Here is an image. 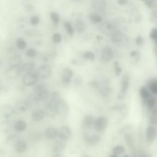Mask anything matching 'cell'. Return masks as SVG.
I'll return each mask as SVG.
<instances>
[{
  "instance_id": "obj_1",
  "label": "cell",
  "mask_w": 157,
  "mask_h": 157,
  "mask_svg": "<svg viewBox=\"0 0 157 157\" xmlns=\"http://www.w3.org/2000/svg\"><path fill=\"white\" fill-rule=\"evenodd\" d=\"M39 75L37 72H32L26 73L22 78L23 84L27 86L35 85L38 80Z\"/></svg>"
},
{
  "instance_id": "obj_2",
  "label": "cell",
  "mask_w": 157,
  "mask_h": 157,
  "mask_svg": "<svg viewBox=\"0 0 157 157\" xmlns=\"http://www.w3.org/2000/svg\"><path fill=\"white\" fill-rule=\"evenodd\" d=\"M15 112L14 108L10 105L4 104L0 106V118L1 119H9Z\"/></svg>"
},
{
  "instance_id": "obj_3",
  "label": "cell",
  "mask_w": 157,
  "mask_h": 157,
  "mask_svg": "<svg viewBox=\"0 0 157 157\" xmlns=\"http://www.w3.org/2000/svg\"><path fill=\"white\" fill-rule=\"evenodd\" d=\"M129 83H130V79H129V76L127 74L124 75L122 78L121 91L118 96L119 99H122L124 97L128 90Z\"/></svg>"
},
{
  "instance_id": "obj_4",
  "label": "cell",
  "mask_w": 157,
  "mask_h": 157,
  "mask_svg": "<svg viewBox=\"0 0 157 157\" xmlns=\"http://www.w3.org/2000/svg\"><path fill=\"white\" fill-rule=\"evenodd\" d=\"M31 106L28 100H18L15 105V111L18 113L25 112L30 108Z\"/></svg>"
},
{
  "instance_id": "obj_5",
  "label": "cell",
  "mask_w": 157,
  "mask_h": 157,
  "mask_svg": "<svg viewBox=\"0 0 157 157\" xmlns=\"http://www.w3.org/2000/svg\"><path fill=\"white\" fill-rule=\"evenodd\" d=\"M100 29L102 33L108 36H111L113 32L116 30L115 26L109 21H105L102 23L100 25Z\"/></svg>"
},
{
  "instance_id": "obj_6",
  "label": "cell",
  "mask_w": 157,
  "mask_h": 157,
  "mask_svg": "<svg viewBox=\"0 0 157 157\" xmlns=\"http://www.w3.org/2000/svg\"><path fill=\"white\" fill-rule=\"evenodd\" d=\"M108 125V119L107 117L101 116L95 120L94 126L97 131L101 132L107 128Z\"/></svg>"
},
{
  "instance_id": "obj_7",
  "label": "cell",
  "mask_w": 157,
  "mask_h": 157,
  "mask_svg": "<svg viewBox=\"0 0 157 157\" xmlns=\"http://www.w3.org/2000/svg\"><path fill=\"white\" fill-rule=\"evenodd\" d=\"M56 111L58 114L62 115H67L70 111L68 103L64 100L61 99L56 104Z\"/></svg>"
},
{
  "instance_id": "obj_8",
  "label": "cell",
  "mask_w": 157,
  "mask_h": 157,
  "mask_svg": "<svg viewBox=\"0 0 157 157\" xmlns=\"http://www.w3.org/2000/svg\"><path fill=\"white\" fill-rule=\"evenodd\" d=\"M14 129V122L11 120H4L0 122V132L8 134Z\"/></svg>"
},
{
  "instance_id": "obj_9",
  "label": "cell",
  "mask_w": 157,
  "mask_h": 157,
  "mask_svg": "<svg viewBox=\"0 0 157 157\" xmlns=\"http://www.w3.org/2000/svg\"><path fill=\"white\" fill-rule=\"evenodd\" d=\"M92 6L93 9L99 13L103 14L107 8L106 0H92Z\"/></svg>"
},
{
  "instance_id": "obj_10",
  "label": "cell",
  "mask_w": 157,
  "mask_h": 157,
  "mask_svg": "<svg viewBox=\"0 0 157 157\" xmlns=\"http://www.w3.org/2000/svg\"><path fill=\"white\" fill-rule=\"evenodd\" d=\"M113 57V50L109 47H106L102 50L101 60V62L106 64L109 62Z\"/></svg>"
},
{
  "instance_id": "obj_11",
  "label": "cell",
  "mask_w": 157,
  "mask_h": 157,
  "mask_svg": "<svg viewBox=\"0 0 157 157\" xmlns=\"http://www.w3.org/2000/svg\"><path fill=\"white\" fill-rule=\"evenodd\" d=\"M22 73L20 67H9L6 72L5 75L7 78L10 79H16Z\"/></svg>"
},
{
  "instance_id": "obj_12",
  "label": "cell",
  "mask_w": 157,
  "mask_h": 157,
  "mask_svg": "<svg viewBox=\"0 0 157 157\" xmlns=\"http://www.w3.org/2000/svg\"><path fill=\"white\" fill-rule=\"evenodd\" d=\"M37 73L38 74L39 77H40L41 78L48 79L51 76V68L48 65H42L39 68Z\"/></svg>"
},
{
  "instance_id": "obj_13",
  "label": "cell",
  "mask_w": 157,
  "mask_h": 157,
  "mask_svg": "<svg viewBox=\"0 0 157 157\" xmlns=\"http://www.w3.org/2000/svg\"><path fill=\"white\" fill-rule=\"evenodd\" d=\"M72 132L71 128L69 126H65L61 127L59 131V138L61 140L65 141L68 140L71 136Z\"/></svg>"
},
{
  "instance_id": "obj_14",
  "label": "cell",
  "mask_w": 157,
  "mask_h": 157,
  "mask_svg": "<svg viewBox=\"0 0 157 157\" xmlns=\"http://www.w3.org/2000/svg\"><path fill=\"white\" fill-rule=\"evenodd\" d=\"M83 138L87 144L90 146L95 145L100 141L101 138L98 135H94L90 136L87 134H84Z\"/></svg>"
},
{
  "instance_id": "obj_15",
  "label": "cell",
  "mask_w": 157,
  "mask_h": 157,
  "mask_svg": "<svg viewBox=\"0 0 157 157\" xmlns=\"http://www.w3.org/2000/svg\"><path fill=\"white\" fill-rule=\"evenodd\" d=\"M157 136V131L155 127L149 125L146 130V137L147 141L152 143L155 141Z\"/></svg>"
},
{
  "instance_id": "obj_16",
  "label": "cell",
  "mask_w": 157,
  "mask_h": 157,
  "mask_svg": "<svg viewBox=\"0 0 157 157\" xmlns=\"http://www.w3.org/2000/svg\"><path fill=\"white\" fill-rule=\"evenodd\" d=\"M20 140V137L15 134L10 135L7 136L6 143L7 145L11 147H15Z\"/></svg>"
},
{
  "instance_id": "obj_17",
  "label": "cell",
  "mask_w": 157,
  "mask_h": 157,
  "mask_svg": "<svg viewBox=\"0 0 157 157\" xmlns=\"http://www.w3.org/2000/svg\"><path fill=\"white\" fill-rule=\"evenodd\" d=\"M73 72L70 68H65L62 74V80L63 83L69 84L71 82L73 76Z\"/></svg>"
},
{
  "instance_id": "obj_18",
  "label": "cell",
  "mask_w": 157,
  "mask_h": 157,
  "mask_svg": "<svg viewBox=\"0 0 157 157\" xmlns=\"http://www.w3.org/2000/svg\"><path fill=\"white\" fill-rule=\"evenodd\" d=\"M45 135L50 140L56 139L59 135V131L55 128H48L45 131Z\"/></svg>"
},
{
  "instance_id": "obj_19",
  "label": "cell",
  "mask_w": 157,
  "mask_h": 157,
  "mask_svg": "<svg viewBox=\"0 0 157 157\" xmlns=\"http://www.w3.org/2000/svg\"><path fill=\"white\" fill-rule=\"evenodd\" d=\"M22 58L20 55H14L12 57L9 62V67H19L22 63Z\"/></svg>"
},
{
  "instance_id": "obj_20",
  "label": "cell",
  "mask_w": 157,
  "mask_h": 157,
  "mask_svg": "<svg viewBox=\"0 0 157 157\" xmlns=\"http://www.w3.org/2000/svg\"><path fill=\"white\" fill-rule=\"evenodd\" d=\"M16 151L18 153L25 152L27 148V144L24 140H19L18 143L15 146Z\"/></svg>"
},
{
  "instance_id": "obj_21",
  "label": "cell",
  "mask_w": 157,
  "mask_h": 157,
  "mask_svg": "<svg viewBox=\"0 0 157 157\" xmlns=\"http://www.w3.org/2000/svg\"><path fill=\"white\" fill-rule=\"evenodd\" d=\"M44 112L40 109H36L32 112V117L33 120L36 122H39L43 120L44 117Z\"/></svg>"
},
{
  "instance_id": "obj_22",
  "label": "cell",
  "mask_w": 157,
  "mask_h": 157,
  "mask_svg": "<svg viewBox=\"0 0 157 157\" xmlns=\"http://www.w3.org/2000/svg\"><path fill=\"white\" fill-rule=\"evenodd\" d=\"M49 96V91L45 89L39 93H37L36 97V100L37 101H44Z\"/></svg>"
},
{
  "instance_id": "obj_23",
  "label": "cell",
  "mask_w": 157,
  "mask_h": 157,
  "mask_svg": "<svg viewBox=\"0 0 157 157\" xmlns=\"http://www.w3.org/2000/svg\"><path fill=\"white\" fill-rule=\"evenodd\" d=\"M25 122L22 120H18L14 123V129L18 132H23L26 128Z\"/></svg>"
},
{
  "instance_id": "obj_24",
  "label": "cell",
  "mask_w": 157,
  "mask_h": 157,
  "mask_svg": "<svg viewBox=\"0 0 157 157\" xmlns=\"http://www.w3.org/2000/svg\"><path fill=\"white\" fill-rule=\"evenodd\" d=\"M123 38V35L122 33L117 30H115L111 35L112 41L113 42L116 44L120 43L122 41Z\"/></svg>"
},
{
  "instance_id": "obj_25",
  "label": "cell",
  "mask_w": 157,
  "mask_h": 157,
  "mask_svg": "<svg viewBox=\"0 0 157 157\" xmlns=\"http://www.w3.org/2000/svg\"><path fill=\"white\" fill-rule=\"evenodd\" d=\"M35 67V64L33 63H27L23 65L20 68L21 73H26L33 71Z\"/></svg>"
},
{
  "instance_id": "obj_26",
  "label": "cell",
  "mask_w": 157,
  "mask_h": 157,
  "mask_svg": "<svg viewBox=\"0 0 157 157\" xmlns=\"http://www.w3.org/2000/svg\"><path fill=\"white\" fill-rule=\"evenodd\" d=\"M95 120L93 116L90 115H88L85 117L83 121V124L86 127L91 128L94 126Z\"/></svg>"
},
{
  "instance_id": "obj_27",
  "label": "cell",
  "mask_w": 157,
  "mask_h": 157,
  "mask_svg": "<svg viewBox=\"0 0 157 157\" xmlns=\"http://www.w3.org/2000/svg\"><path fill=\"white\" fill-rule=\"evenodd\" d=\"M75 26L76 30L78 33H82L85 31L86 29V24L81 19H78L76 20Z\"/></svg>"
},
{
  "instance_id": "obj_28",
  "label": "cell",
  "mask_w": 157,
  "mask_h": 157,
  "mask_svg": "<svg viewBox=\"0 0 157 157\" xmlns=\"http://www.w3.org/2000/svg\"><path fill=\"white\" fill-rule=\"evenodd\" d=\"M110 88L108 86V84L104 82L102 84V86L100 87V94L103 97H107L110 94Z\"/></svg>"
},
{
  "instance_id": "obj_29",
  "label": "cell",
  "mask_w": 157,
  "mask_h": 157,
  "mask_svg": "<svg viewBox=\"0 0 157 157\" xmlns=\"http://www.w3.org/2000/svg\"><path fill=\"white\" fill-rule=\"evenodd\" d=\"M65 146V143L63 142V140H58L56 141L53 146V150L54 152L59 153L62 151Z\"/></svg>"
},
{
  "instance_id": "obj_30",
  "label": "cell",
  "mask_w": 157,
  "mask_h": 157,
  "mask_svg": "<svg viewBox=\"0 0 157 157\" xmlns=\"http://www.w3.org/2000/svg\"><path fill=\"white\" fill-rule=\"evenodd\" d=\"M89 18L90 21L93 24L100 23L102 21V17L98 13H92L89 15Z\"/></svg>"
},
{
  "instance_id": "obj_31",
  "label": "cell",
  "mask_w": 157,
  "mask_h": 157,
  "mask_svg": "<svg viewBox=\"0 0 157 157\" xmlns=\"http://www.w3.org/2000/svg\"><path fill=\"white\" fill-rule=\"evenodd\" d=\"M140 94L141 98L144 102L151 96L149 91L145 87H142L140 88Z\"/></svg>"
},
{
  "instance_id": "obj_32",
  "label": "cell",
  "mask_w": 157,
  "mask_h": 157,
  "mask_svg": "<svg viewBox=\"0 0 157 157\" xmlns=\"http://www.w3.org/2000/svg\"><path fill=\"white\" fill-rule=\"evenodd\" d=\"M16 46L19 49H25L27 47V42L24 39L18 38L16 40Z\"/></svg>"
},
{
  "instance_id": "obj_33",
  "label": "cell",
  "mask_w": 157,
  "mask_h": 157,
  "mask_svg": "<svg viewBox=\"0 0 157 157\" xmlns=\"http://www.w3.org/2000/svg\"><path fill=\"white\" fill-rule=\"evenodd\" d=\"M145 103L146 104L148 108H153L155 106L156 100L155 98L152 96H150L145 101Z\"/></svg>"
},
{
  "instance_id": "obj_34",
  "label": "cell",
  "mask_w": 157,
  "mask_h": 157,
  "mask_svg": "<svg viewBox=\"0 0 157 157\" xmlns=\"http://www.w3.org/2000/svg\"><path fill=\"white\" fill-rule=\"evenodd\" d=\"M61 99V98L59 93L57 91H55L52 93L51 97L50 100L49 101L54 103V104H56L58 103V101H59Z\"/></svg>"
},
{
  "instance_id": "obj_35",
  "label": "cell",
  "mask_w": 157,
  "mask_h": 157,
  "mask_svg": "<svg viewBox=\"0 0 157 157\" xmlns=\"http://www.w3.org/2000/svg\"><path fill=\"white\" fill-rule=\"evenodd\" d=\"M46 89V86L43 83H40L36 84L33 88V91L35 93H38Z\"/></svg>"
},
{
  "instance_id": "obj_36",
  "label": "cell",
  "mask_w": 157,
  "mask_h": 157,
  "mask_svg": "<svg viewBox=\"0 0 157 157\" xmlns=\"http://www.w3.org/2000/svg\"><path fill=\"white\" fill-rule=\"evenodd\" d=\"M150 121L153 124H157V107L154 108L152 111V116L150 118Z\"/></svg>"
},
{
  "instance_id": "obj_37",
  "label": "cell",
  "mask_w": 157,
  "mask_h": 157,
  "mask_svg": "<svg viewBox=\"0 0 157 157\" xmlns=\"http://www.w3.org/2000/svg\"><path fill=\"white\" fill-rule=\"evenodd\" d=\"M65 29H66V31L70 36H73L74 34V29L73 27L70 24L69 22H65Z\"/></svg>"
},
{
  "instance_id": "obj_38",
  "label": "cell",
  "mask_w": 157,
  "mask_h": 157,
  "mask_svg": "<svg viewBox=\"0 0 157 157\" xmlns=\"http://www.w3.org/2000/svg\"><path fill=\"white\" fill-rule=\"evenodd\" d=\"M124 152V149L123 147L122 146H118L113 148V154L116 155L117 156L120 155L121 154H123Z\"/></svg>"
},
{
  "instance_id": "obj_39",
  "label": "cell",
  "mask_w": 157,
  "mask_h": 157,
  "mask_svg": "<svg viewBox=\"0 0 157 157\" xmlns=\"http://www.w3.org/2000/svg\"><path fill=\"white\" fill-rule=\"evenodd\" d=\"M26 55L29 58L35 57L37 54V51L34 48H29L26 51Z\"/></svg>"
},
{
  "instance_id": "obj_40",
  "label": "cell",
  "mask_w": 157,
  "mask_h": 157,
  "mask_svg": "<svg viewBox=\"0 0 157 157\" xmlns=\"http://www.w3.org/2000/svg\"><path fill=\"white\" fill-rule=\"evenodd\" d=\"M149 89L152 94L154 95L157 94V81L151 82L149 85Z\"/></svg>"
},
{
  "instance_id": "obj_41",
  "label": "cell",
  "mask_w": 157,
  "mask_h": 157,
  "mask_svg": "<svg viewBox=\"0 0 157 157\" xmlns=\"http://www.w3.org/2000/svg\"><path fill=\"white\" fill-rule=\"evenodd\" d=\"M83 58L85 60L93 61L95 59V54L91 52H87L84 53Z\"/></svg>"
},
{
  "instance_id": "obj_42",
  "label": "cell",
  "mask_w": 157,
  "mask_h": 157,
  "mask_svg": "<svg viewBox=\"0 0 157 157\" xmlns=\"http://www.w3.org/2000/svg\"><path fill=\"white\" fill-rule=\"evenodd\" d=\"M51 18L52 22L55 24H58L59 22L60 18L59 14L55 12H52L51 14Z\"/></svg>"
},
{
  "instance_id": "obj_43",
  "label": "cell",
  "mask_w": 157,
  "mask_h": 157,
  "mask_svg": "<svg viewBox=\"0 0 157 157\" xmlns=\"http://www.w3.org/2000/svg\"><path fill=\"white\" fill-rule=\"evenodd\" d=\"M113 66H114V69H115V75L117 76H118L121 73V68L119 65V63L118 61H115L113 63Z\"/></svg>"
},
{
  "instance_id": "obj_44",
  "label": "cell",
  "mask_w": 157,
  "mask_h": 157,
  "mask_svg": "<svg viewBox=\"0 0 157 157\" xmlns=\"http://www.w3.org/2000/svg\"><path fill=\"white\" fill-rule=\"evenodd\" d=\"M83 84V78L80 76H77L74 79V84L75 86L78 87Z\"/></svg>"
},
{
  "instance_id": "obj_45",
  "label": "cell",
  "mask_w": 157,
  "mask_h": 157,
  "mask_svg": "<svg viewBox=\"0 0 157 157\" xmlns=\"http://www.w3.org/2000/svg\"><path fill=\"white\" fill-rule=\"evenodd\" d=\"M124 138L127 145L130 147H133V141L132 137L129 135H124Z\"/></svg>"
},
{
  "instance_id": "obj_46",
  "label": "cell",
  "mask_w": 157,
  "mask_h": 157,
  "mask_svg": "<svg viewBox=\"0 0 157 157\" xmlns=\"http://www.w3.org/2000/svg\"><path fill=\"white\" fill-rule=\"evenodd\" d=\"M10 89V87L7 85H0V95H3L8 92Z\"/></svg>"
},
{
  "instance_id": "obj_47",
  "label": "cell",
  "mask_w": 157,
  "mask_h": 157,
  "mask_svg": "<svg viewBox=\"0 0 157 157\" xmlns=\"http://www.w3.org/2000/svg\"><path fill=\"white\" fill-rule=\"evenodd\" d=\"M150 37L157 43V29H153L150 33Z\"/></svg>"
},
{
  "instance_id": "obj_48",
  "label": "cell",
  "mask_w": 157,
  "mask_h": 157,
  "mask_svg": "<svg viewBox=\"0 0 157 157\" xmlns=\"http://www.w3.org/2000/svg\"><path fill=\"white\" fill-rule=\"evenodd\" d=\"M39 21L40 18L37 16H34L30 18V24L33 26H37L39 23Z\"/></svg>"
},
{
  "instance_id": "obj_49",
  "label": "cell",
  "mask_w": 157,
  "mask_h": 157,
  "mask_svg": "<svg viewBox=\"0 0 157 157\" xmlns=\"http://www.w3.org/2000/svg\"><path fill=\"white\" fill-rule=\"evenodd\" d=\"M52 39L55 43H59L62 40V37L59 33H55L52 36Z\"/></svg>"
},
{
  "instance_id": "obj_50",
  "label": "cell",
  "mask_w": 157,
  "mask_h": 157,
  "mask_svg": "<svg viewBox=\"0 0 157 157\" xmlns=\"http://www.w3.org/2000/svg\"><path fill=\"white\" fill-rule=\"evenodd\" d=\"M89 86L94 88H98L100 87V83L97 81H92L88 83Z\"/></svg>"
},
{
  "instance_id": "obj_51",
  "label": "cell",
  "mask_w": 157,
  "mask_h": 157,
  "mask_svg": "<svg viewBox=\"0 0 157 157\" xmlns=\"http://www.w3.org/2000/svg\"><path fill=\"white\" fill-rule=\"evenodd\" d=\"M124 108H125V105L124 104H117L113 107L112 110L114 111H121Z\"/></svg>"
},
{
  "instance_id": "obj_52",
  "label": "cell",
  "mask_w": 157,
  "mask_h": 157,
  "mask_svg": "<svg viewBox=\"0 0 157 157\" xmlns=\"http://www.w3.org/2000/svg\"><path fill=\"white\" fill-rule=\"evenodd\" d=\"M155 0H146V4L147 7L149 8H152L155 6Z\"/></svg>"
},
{
  "instance_id": "obj_53",
  "label": "cell",
  "mask_w": 157,
  "mask_h": 157,
  "mask_svg": "<svg viewBox=\"0 0 157 157\" xmlns=\"http://www.w3.org/2000/svg\"><path fill=\"white\" fill-rule=\"evenodd\" d=\"M144 42V39H143V37L141 36H138L136 39V43L137 45H141Z\"/></svg>"
},
{
  "instance_id": "obj_54",
  "label": "cell",
  "mask_w": 157,
  "mask_h": 157,
  "mask_svg": "<svg viewBox=\"0 0 157 157\" xmlns=\"http://www.w3.org/2000/svg\"><path fill=\"white\" fill-rule=\"evenodd\" d=\"M128 0H118V3L120 5L123 6L127 3Z\"/></svg>"
},
{
  "instance_id": "obj_55",
  "label": "cell",
  "mask_w": 157,
  "mask_h": 157,
  "mask_svg": "<svg viewBox=\"0 0 157 157\" xmlns=\"http://www.w3.org/2000/svg\"><path fill=\"white\" fill-rule=\"evenodd\" d=\"M131 54L132 57H134V56H136V54H137V52L135 51H134L132 52Z\"/></svg>"
},
{
  "instance_id": "obj_56",
  "label": "cell",
  "mask_w": 157,
  "mask_h": 157,
  "mask_svg": "<svg viewBox=\"0 0 157 157\" xmlns=\"http://www.w3.org/2000/svg\"><path fill=\"white\" fill-rule=\"evenodd\" d=\"M71 1H72V2H79V1H81V0H71Z\"/></svg>"
},
{
  "instance_id": "obj_57",
  "label": "cell",
  "mask_w": 157,
  "mask_h": 157,
  "mask_svg": "<svg viewBox=\"0 0 157 157\" xmlns=\"http://www.w3.org/2000/svg\"><path fill=\"white\" fill-rule=\"evenodd\" d=\"M2 62L1 61V60H0V68H1V66H2Z\"/></svg>"
},
{
  "instance_id": "obj_58",
  "label": "cell",
  "mask_w": 157,
  "mask_h": 157,
  "mask_svg": "<svg viewBox=\"0 0 157 157\" xmlns=\"http://www.w3.org/2000/svg\"><path fill=\"white\" fill-rule=\"evenodd\" d=\"M155 53L156 54V55H157V47H156V48L155 49Z\"/></svg>"
},
{
  "instance_id": "obj_59",
  "label": "cell",
  "mask_w": 157,
  "mask_h": 157,
  "mask_svg": "<svg viewBox=\"0 0 157 157\" xmlns=\"http://www.w3.org/2000/svg\"><path fill=\"white\" fill-rule=\"evenodd\" d=\"M142 1H146V0H142Z\"/></svg>"
}]
</instances>
